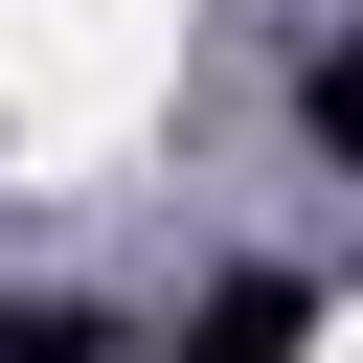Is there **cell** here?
I'll return each mask as SVG.
<instances>
[{
    "label": "cell",
    "mask_w": 363,
    "mask_h": 363,
    "mask_svg": "<svg viewBox=\"0 0 363 363\" xmlns=\"http://www.w3.org/2000/svg\"><path fill=\"white\" fill-rule=\"evenodd\" d=\"M295 340H318V272H204L159 363H295Z\"/></svg>",
    "instance_id": "cell-1"
},
{
    "label": "cell",
    "mask_w": 363,
    "mask_h": 363,
    "mask_svg": "<svg viewBox=\"0 0 363 363\" xmlns=\"http://www.w3.org/2000/svg\"><path fill=\"white\" fill-rule=\"evenodd\" d=\"M295 136L363 182V23H318V45H295Z\"/></svg>",
    "instance_id": "cell-2"
},
{
    "label": "cell",
    "mask_w": 363,
    "mask_h": 363,
    "mask_svg": "<svg viewBox=\"0 0 363 363\" xmlns=\"http://www.w3.org/2000/svg\"><path fill=\"white\" fill-rule=\"evenodd\" d=\"M0 363H136V340H113L91 295H0Z\"/></svg>",
    "instance_id": "cell-3"
}]
</instances>
